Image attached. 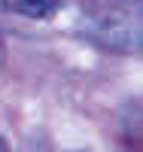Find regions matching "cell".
<instances>
[{
	"mask_svg": "<svg viewBox=\"0 0 143 152\" xmlns=\"http://www.w3.org/2000/svg\"><path fill=\"white\" fill-rule=\"evenodd\" d=\"M85 37L110 52H137L140 24L134 15H100L85 24Z\"/></svg>",
	"mask_w": 143,
	"mask_h": 152,
	"instance_id": "obj_1",
	"label": "cell"
},
{
	"mask_svg": "<svg viewBox=\"0 0 143 152\" xmlns=\"http://www.w3.org/2000/svg\"><path fill=\"white\" fill-rule=\"evenodd\" d=\"M6 12H18L24 18H49L58 9V0H0Z\"/></svg>",
	"mask_w": 143,
	"mask_h": 152,
	"instance_id": "obj_2",
	"label": "cell"
},
{
	"mask_svg": "<svg viewBox=\"0 0 143 152\" xmlns=\"http://www.w3.org/2000/svg\"><path fill=\"white\" fill-rule=\"evenodd\" d=\"M0 152H9V143L3 140V137H0Z\"/></svg>",
	"mask_w": 143,
	"mask_h": 152,
	"instance_id": "obj_3",
	"label": "cell"
},
{
	"mask_svg": "<svg viewBox=\"0 0 143 152\" xmlns=\"http://www.w3.org/2000/svg\"><path fill=\"white\" fill-rule=\"evenodd\" d=\"M3 58H6V52H3V43H0V67H3Z\"/></svg>",
	"mask_w": 143,
	"mask_h": 152,
	"instance_id": "obj_4",
	"label": "cell"
}]
</instances>
